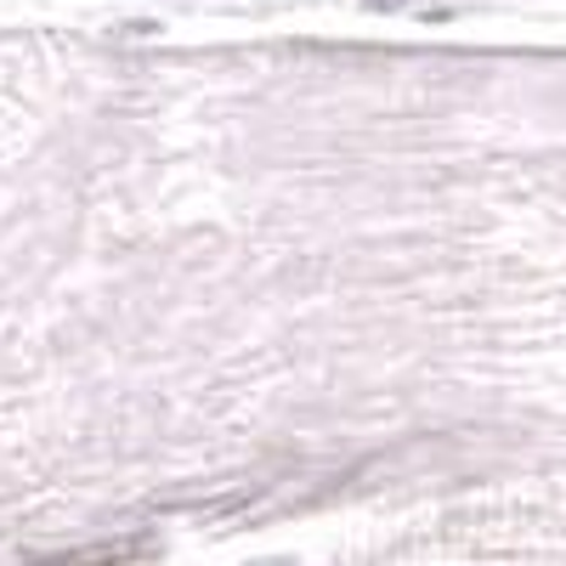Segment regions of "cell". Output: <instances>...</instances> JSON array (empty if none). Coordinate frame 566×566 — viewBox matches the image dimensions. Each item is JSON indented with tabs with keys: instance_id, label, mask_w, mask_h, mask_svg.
<instances>
[{
	"instance_id": "1",
	"label": "cell",
	"mask_w": 566,
	"mask_h": 566,
	"mask_svg": "<svg viewBox=\"0 0 566 566\" xmlns=\"http://www.w3.org/2000/svg\"><path fill=\"white\" fill-rule=\"evenodd\" d=\"M560 306L510 57L0 12V538L442 476Z\"/></svg>"
},
{
	"instance_id": "2",
	"label": "cell",
	"mask_w": 566,
	"mask_h": 566,
	"mask_svg": "<svg viewBox=\"0 0 566 566\" xmlns=\"http://www.w3.org/2000/svg\"><path fill=\"white\" fill-rule=\"evenodd\" d=\"M239 7H283V0H0V12L18 18H136V12H170V18H193L216 12L232 18Z\"/></svg>"
}]
</instances>
